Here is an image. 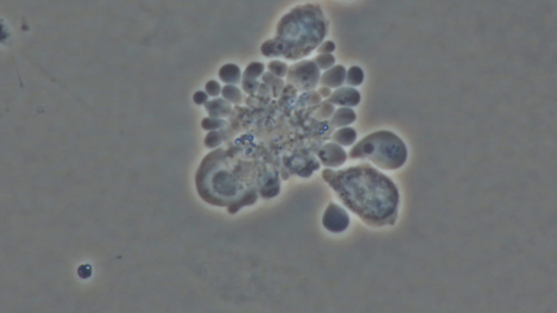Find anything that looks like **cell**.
<instances>
[{
  "label": "cell",
  "instance_id": "7c38bea8",
  "mask_svg": "<svg viewBox=\"0 0 557 313\" xmlns=\"http://www.w3.org/2000/svg\"><path fill=\"white\" fill-rule=\"evenodd\" d=\"M357 138L355 130L346 127L337 130L332 136V140L340 146H350L355 142Z\"/></svg>",
  "mask_w": 557,
  "mask_h": 313
},
{
  "label": "cell",
  "instance_id": "7402d4cb",
  "mask_svg": "<svg viewBox=\"0 0 557 313\" xmlns=\"http://www.w3.org/2000/svg\"><path fill=\"white\" fill-rule=\"evenodd\" d=\"M259 84L256 80L242 78V87L243 90L248 94H252L258 89Z\"/></svg>",
  "mask_w": 557,
  "mask_h": 313
},
{
  "label": "cell",
  "instance_id": "ffe728a7",
  "mask_svg": "<svg viewBox=\"0 0 557 313\" xmlns=\"http://www.w3.org/2000/svg\"><path fill=\"white\" fill-rule=\"evenodd\" d=\"M280 184L276 180H270L261 190V194L264 197L271 198L275 196L280 192Z\"/></svg>",
  "mask_w": 557,
  "mask_h": 313
},
{
  "label": "cell",
  "instance_id": "83f0119b",
  "mask_svg": "<svg viewBox=\"0 0 557 313\" xmlns=\"http://www.w3.org/2000/svg\"><path fill=\"white\" fill-rule=\"evenodd\" d=\"M318 92L322 98H328L331 96L332 91L330 88L322 86L319 89Z\"/></svg>",
  "mask_w": 557,
  "mask_h": 313
},
{
  "label": "cell",
  "instance_id": "2e32d148",
  "mask_svg": "<svg viewBox=\"0 0 557 313\" xmlns=\"http://www.w3.org/2000/svg\"><path fill=\"white\" fill-rule=\"evenodd\" d=\"M264 65L260 62H252L245 68L242 78L256 80L263 74Z\"/></svg>",
  "mask_w": 557,
  "mask_h": 313
},
{
  "label": "cell",
  "instance_id": "d4e9b609",
  "mask_svg": "<svg viewBox=\"0 0 557 313\" xmlns=\"http://www.w3.org/2000/svg\"><path fill=\"white\" fill-rule=\"evenodd\" d=\"M336 48L335 43L331 40H327L321 44L317 48V52L321 54H331Z\"/></svg>",
  "mask_w": 557,
  "mask_h": 313
},
{
  "label": "cell",
  "instance_id": "603a6c76",
  "mask_svg": "<svg viewBox=\"0 0 557 313\" xmlns=\"http://www.w3.org/2000/svg\"><path fill=\"white\" fill-rule=\"evenodd\" d=\"M205 89L206 93L212 97L217 96L221 92L220 84L216 80H210L206 84Z\"/></svg>",
  "mask_w": 557,
  "mask_h": 313
},
{
  "label": "cell",
  "instance_id": "4316f807",
  "mask_svg": "<svg viewBox=\"0 0 557 313\" xmlns=\"http://www.w3.org/2000/svg\"><path fill=\"white\" fill-rule=\"evenodd\" d=\"M208 98V96L207 93L201 90L195 92L193 96L194 102L199 105L205 104Z\"/></svg>",
  "mask_w": 557,
  "mask_h": 313
},
{
  "label": "cell",
  "instance_id": "484cf974",
  "mask_svg": "<svg viewBox=\"0 0 557 313\" xmlns=\"http://www.w3.org/2000/svg\"><path fill=\"white\" fill-rule=\"evenodd\" d=\"M78 272L81 278L87 279L92 275V267L89 264L81 265L78 268Z\"/></svg>",
  "mask_w": 557,
  "mask_h": 313
},
{
  "label": "cell",
  "instance_id": "d6986e66",
  "mask_svg": "<svg viewBox=\"0 0 557 313\" xmlns=\"http://www.w3.org/2000/svg\"><path fill=\"white\" fill-rule=\"evenodd\" d=\"M320 70H328L335 64V58L332 54H321L316 56L314 60Z\"/></svg>",
  "mask_w": 557,
  "mask_h": 313
},
{
  "label": "cell",
  "instance_id": "5bb4252c",
  "mask_svg": "<svg viewBox=\"0 0 557 313\" xmlns=\"http://www.w3.org/2000/svg\"><path fill=\"white\" fill-rule=\"evenodd\" d=\"M221 92L225 100L230 103L238 104L242 102V94L238 88L235 85L224 86L221 89Z\"/></svg>",
  "mask_w": 557,
  "mask_h": 313
},
{
  "label": "cell",
  "instance_id": "e0dca14e",
  "mask_svg": "<svg viewBox=\"0 0 557 313\" xmlns=\"http://www.w3.org/2000/svg\"><path fill=\"white\" fill-rule=\"evenodd\" d=\"M269 72L275 76L283 78L287 76L289 67L286 62L280 60H272L267 65Z\"/></svg>",
  "mask_w": 557,
  "mask_h": 313
},
{
  "label": "cell",
  "instance_id": "8fae6325",
  "mask_svg": "<svg viewBox=\"0 0 557 313\" xmlns=\"http://www.w3.org/2000/svg\"><path fill=\"white\" fill-rule=\"evenodd\" d=\"M219 79L223 82L231 85L238 84L241 80L242 74L239 66L235 64H226L220 68Z\"/></svg>",
  "mask_w": 557,
  "mask_h": 313
},
{
  "label": "cell",
  "instance_id": "3957f363",
  "mask_svg": "<svg viewBox=\"0 0 557 313\" xmlns=\"http://www.w3.org/2000/svg\"><path fill=\"white\" fill-rule=\"evenodd\" d=\"M407 158V146L400 138L390 131L384 130L367 136L348 154L350 159L368 160L387 170L400 168Z\"/></svg>",
  "mask_w": 557,
  "mask_h": 313
},
{
  "label": "cell",
  "instance_id": "4fadbf2b",
  "mask_svg": "<svg viewBox=\"0 0 557 313\" xmlns=\"http://www.w3.org/2000/svg\"><path fill=\"white\" fill-rule=\"evenodd\" d=\"M264 83L270 88L274 96H277L283 90L285 82L281 78H278L269 72H264L262 75Z\"/></svg>",
  "mask_w": 557,
  "mask_h": 313
},
{
  "label": "cell",
  "instance_id": "9a60e30c",
  "mask_svg": "<svg viewBox=\"0 0 557 313\" xmlns=\"http://www.w3.org/2000/svg\"><path fill=\"white\" fill-rule=\"evenodd\" d=\"M364 80V73L358 66H353L346 73V82L352 86H357L362 84Z\"/></svg>",
  "mask_w": 557,
  "mask_h": 313
},
{
  "label": "cell",
  "instance_id": "44dd1931",
  "mask_svg": "<svg viewBox=\"0 0 557 313\" xmlns=\"http://www.w3.org/2000/svg\"><path fill=\"white\" fill-rule=\"evenodd\" d=\"M257 198V195L255 192L251 191L246 194L245 196L240 200V201L234 204L229 208L230 212H236L242 206L254 203Z\"/></svg>",
  "mask_w": 557,
  "mask_h": 313
},
{
  "label": "cell",
  "instance_id": "30bf717a",
  "mask_svg": "<svg viewBox=\"0 0 557 313\" xmlns=\"http://www.w3.org/2000/svg\"><path fill=\"white\" fill-rule=\"evenodd\" d=\"M357 120L356 112L350 108H341L334 112L331 117V125L333 128H343L353 124Z\"/></svg>",
  "mask_w": 557,
  "mask_h": 313
},
{
  "label": "cell",
  "instance_id": "6da1fadb",
  "mask_svg": "<svg viewBox=\"0 0 557 313\" xmlns=\"http://www.w3.org/2000/svg\"><path fill=\"white\" fill-rule=\"evenodd\" d=\"M323 178L344 204L363 220L373 224L394 222L400 196L389 177L369 164L343 170L325 169Z\"/></svg>",
  "mask_w": 557,
  "mask_h": 313
},
{
  "label": "cell",
  "instance_id": "ac0fdd59",
  "mask_svg": "<svg viewBox=\"0 0 557 313\" xmlns=\"http://www.w3.org/2000/svg\"><path fill=\"white\" fill-rule=\"evenodd\" d=\"M335 110L334 104L326 100L316 112L315 116L319 120H325L333 116Z\"/></svg>",
  "mask_w": 557,
  "mask_h": 313
},
{
  "label": "cell",
  "instance_id": "ba28073f",
  "mask_svg": "<svg viewBox=\"0 0 557 313\" xmlns=\"http://www.w3.org/2000/svg\"><path fill=\"white\" fill-rule=\"evenodd\" d=\"M346 73L344 66L340 64L334 66L323 73L320 78V84L330 88H338L345 82Z\"/></svg>",
  "mask_w": 557,
  "mask_h": 313
},
{
  "label": "cell",
  "instance_id": "9c48e42d",
  "mask_svg": "<svg viewBox=\"0 0 557 313\" xmlns=\"http://www.w3.org/2000/svg\"><path fill=\"white\" fill-rule=\"evenodd\" d=\"M205 108L209 116L213 118L226 117L230 114L232 109L231 104L221 98L213 99L206 102Z\"/></svg>",
  "mask_w": 557,
  "mask_h": 313
},
{
  "label": "cell",
  "instance_id": "7a4b0ae2",
  "mask_svg": "<svg viewBox=\"0 0 557 313\" xmlns=\"http://www.w3.org/2000/svg\"><path fill=\"white\" fill-rule=\"evenodd\" d=\"M326 33V22L319 6H300L282 18L276 36L263 44L261 52L267 58L298 60L318 48Z\"/></svg>",
  "mask_w": 557,
  "mask_h": 313
},
{
  "label": "cell",
  "instance_id": "8992f818",
  "mask_svg": "<svg viewBox=\"0 0 557 313\" xmlns=\"http://www.w3.org/2000/svg\"><path fill=\"white\" fill-rule=\"evenodd\" d=\"M318 156L323 164L331 168L343 165L347 158L345 150L335 142L326 144L320 150Z\"/></svg>",
  "mask_w": 557,
  "mask_h": 313
},
{
  "label": "cell",
  "instance_id": "cb8c5ba5",
  "mask_svg": "<svg viewBox=\"0 0 557 313\" xmlns=\"http://www.w3.org/2000/svg\"><path fill=\"white\" fill-rule=\"evenodd\" d=\"M225 122L217 118H205L202 122V126L206 130L216 129L222 126Z\"/></svg>",
  "mask_w": 557,
  "mask_h": 313
},
{
  "label": "cell",
  "instance_id": "52a82bcc",
  "mask_svg": "<svg viewBox=\"0 0 557 313\" xmlns=\"http://www.w3.org/2000/svg\"><path fill=\"white\" fill-rule=\"evenodd\" d=\"M327 101L343 108H354L359 104L361 96L359 92L354 88L340 87L332 92Z\"/></svg>",
  "mask_w": 557,
  "mask_h": 313
},
{
  "label": "cell",
  "instance_id": "277c9868",
  "mask_svg": "<svg viewBox=\"0 0 557 313\" xmlns=\"http://www.w3.org/2000/svg\"><path fill=\"white\" fill-rule=\"evenodd\" d=\"M321 76L320 70L314 60H304L289 68L287 81L297 90L308 92L317 86Z\"/></svg>",
  "mask_w": 557,
  "mask_h": 313
},
{
  "label": "cell",
  "instance_id": "5b68a950",
  "mask_svg": "<svg viewBox=\"0 0 557 313\" xmlns=\"http://www.w3.org/2000/svg\"><path fill=\"white\" fill-rule=\"evenodd\" d=\"M350 222V217L347 212L334 203L328 206L323 218L324 226L333 232H341L345 230L349 225Z\"/></svg>",
  "mask_w": 557,
  "mask_h": 313
}]
</instances>
